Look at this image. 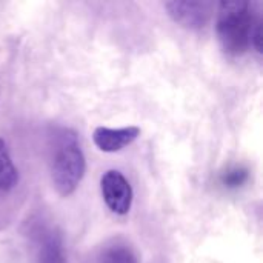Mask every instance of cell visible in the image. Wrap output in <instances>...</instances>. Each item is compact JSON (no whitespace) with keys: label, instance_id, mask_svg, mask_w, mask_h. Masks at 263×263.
<instances>
[{"label":"cell","instance_id":"4","mask_svg":"<svg viewBox=\"0 0 263 263\" xmlns=\"http://www.w3.org/2000/svg\"><path fill=\"white\" fill-rule=\"evenodd\" d=\"M100 191L106 206L117 216L129 213L133 205V188L126 177L117 171L109 170L100 179Z\"/></svg>","mask_w":263,"mask_h":263},{"label":"cell","instance_id":"1","mask_svg":"<svg viewBox=\"0 0 263 263\" xmlns=\"http://www.w3.org/2000/svg\"><path fill=\"white\" fill-rule=\"evenodd\" d=\"M49 171L55 191L71 196L80 185L86 162L77 134L69 128H55L49 136Z\"/></svg>","mask_w":263,"mask_h":263},{"label":"cell","instance_id":"10","mask_svg":"<svg viewBox=\"0 0 263 263\" xmlns=\"http://www.w3.org/2000/svg\"><path fill=\"white\" fill-rule=\"evenodd\" d=\"M251 46L259 52L262 54L263 48V18L262 14L257 15L256 18V23H254V28H253V34H251Z\"/></svg>","mask_w":263,"mask_h":263},{"label":"cell","instance_id":"6","mask_svg":"<svg viewBox=\"0 0 263 263\" xmlns=\"http://www.w3.org/2000/svg\"><path fill=\"white\" fill-rule=\"evenodd\" d=\"M139 136H140V128L137 126H125V128L99 126L92 133V140L100 151L117 153L129 146Z\"/></svg>","mask_w":263,"mask_h":263},{"label":"cell","instance_id":"2","mask_svg":"<svg viewBox=\"0 0 263 263\" xmlns=\"http://www.w3.org/2000/svg\"><path fill=\"white\" fill-rule=\"evenodd\" d=\"M259 12L248 0H225L219 5L216 31L223 52L243 55L251 46V34Z\"/></svg>","mask_w":263,"mask_h":263},{"label":"cell","instance_id":"3","mask_svg":"<svg viewBox=\"0 0 263 263\" xmlns=\"http://www.w3.org/2000/svg\"><path fill=\"white\" fill-rule=\"evenodd\" d=\"M168 15L182 28L202 31L211 20L214 5L206 0H171L165 3Z\"/></svg>","mask_w":263,"mask_h":263},{"label":"cell","instance_id":"5","mask_svg":"<svg viewBox=\"0 0 263 263\" xmlns=\"http://www.w3.org/2000/svg\"><path fill=\"white\" fill-rule=\"evenodd\" d=\"M82 263H137V254L126 240L117 237L96 247Z\"/></svg>","mask_w":263,"mask_h":263},{"label":"cell","instance_id":"9","mask_svg":"<svg viewBox=\"0 0 263 263\" xmlns=\"http://www.w3.org/2000/svg\"><path fill=\"white\" fill-rule=\"evenodd\" d=\"M248 179H250L248 168L240 166V165H234L231 168H227L220 174V182L228 190H237V188L243 186L248 182Z\"/></svg>","mask_w":263,"mask_h":263},{"label":"cell","instance_id":"8","mask_svg":"<svg viewBox=\"0 0 263 263\" xmlns=\"http://www.w3.org/2000/svg\"><path fill=\"white\" fill-rule=\"evenodd\" d=\"M18 183V171L14 166L5 140L0 139V193H8Z\"/></svg>","mask_w":263,"mask_h":263},{"label":"cell","instance_id":"7","mask_svg":"<svg viewBox=\"0 0 263 263\" xmlns=\"http://www.w3.org/2000/svg\"><path fill=\"white\" fill-rule=\"evenodd\" d=\"M37 263H68L62 236L55 230H40L37 234Z\"/></svg>","mask_w":263,"mask_h":263}]
</instances>
